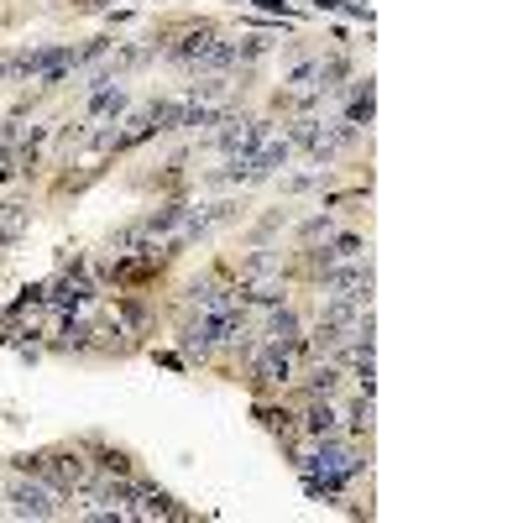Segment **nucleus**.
Here are the masks:
<instances>
[{
	"label": "nucleus",
	"instance_id": "3",
	"mask_svg": "<svg viewBox=\"0 0 523 523\" xmlns=\"http://www.w3.org/2000/svg\"><path fill=\"white\" fill-rule=\"evenodd\" d=\"M252 372L262 382H288L293 377V346H278V340H267V346L252 351Z\"/></svg>",
	"mask_w": 523,
	"mask_h": 523
},
{
	"label": "nucleus",
	"instance_id": "2",
	"mask_svg": "<svg viewBox=\"0 0 523 523\" xmlns=\"http://www.w3.org/2000/svg\"><path fill=\"white\" fill-rule=\"evenodd\" d=\"M58 503H63V487H53V482H16L11 487V513H21V518H53Z\"/></svg>",
	"mask_w": 523,
	"mask_h": 523
},
{
	"label": "nucleus",
	"instance_id": "5",
	"mask_svg": "<svg viewBox=\"0 0 523 523\" xmlns=\"http://www.w3.org/2000/svg\"><path fill=\"white\" fill-rule=\"evenodd\" d=\"M21 220H27V210H21V204H6V215H0V241L16 236V231H21Z\"/></svg>",
	"mask_w": 523,
	"mask_h": 523
},
{
	"label": "nucleus",
	"instance_id": "4",
	"mask_svg": "<svg viewBox=\"0 0 523 523\" xmlns=\"http://www.w3.org/2000/svg\"><path fill=\"white\" fill-rule=\"evenodd\" d=\"M89 293H95V288H89V278H84V272H74V278H58L53 288H42V299L58 304V309H79V304H89Z\"/></svg>",
	"mask_w": 523,
	"mask_h": 523
},
{
	"label": "nucleus",
	"instance_id": "1",
	"mask_svg": "<svg viewBox=\"0 0 523 523\" xmlns=\"http://www.w3.org/2000/svg\"><path fill=\"white\" fill-rule=\"evenodd\" d=\"M21 466H32L42 482H53V487H89V476H95V466L84 456H32Z\"/></svg>",
	"mask_w": 523,
	"mask_h": 523
}]
</instances>
